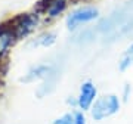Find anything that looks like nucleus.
I'll list each match as a JSON object with an SVG mask.
<instances>
[{
  "instance_id": "1",
  "label": "nucleus",
  "mask_w": 133,
  "mask_h": 124,
  "mask_svg": "<svg viewBox=\"0 0 133 124\" xmlns=\"http://www.w3.org/2000/svg\"><path fill=\"white\" fill-rule=\"evenodd\" d=\"M8 19H9V24L14 30L16 40L22 42V40H30V37L37 31V28L43 22V15L33 9L28 12L16 13L15 16H10Z\"/></svg>"
},
{
  "instance_id": "2",
  "label": "nucleus",
  "mask_w": 133,
  "mask_h": 124,
  "mask_svg": "<svg viewBox=\"0 0 133 124\" xmlns=\"http://www.w3.org/2000/svg\"><path fill=\"white\" fill-rule=\"evenodd\" d=\"M123 105V100L118 95L115 93H104L96 98L93 102L92 108L89 109L90 118L96 123H101L107 118L114 117L115 114H118Z\"/></svg>"
},
{
  "instance_id": "3",
  "label": "nucleus",
  "mask_w": 133,
  "mask_h": 124,
  "mask_svg": "<svg viewBox=\"0 0 133 124\" xmlns=\"http://www.w3.org/2000/svg\"><path fill=\"white\" fill-rule=\"evenodd\" d=\"M101 16L99 9L93 5H81L71 9L65 16V27L68 31H77L81 27L98 21Z\"/></svg>"
},
{
  "instance_id": "4",
  "label": "nucleus",
  "mask_w": 133,
  "mask_h": 124,
  "mask_svg": "<svg viewBox=\"0 0 133 124\" xmlns=\"http://www.w3.org/2000/svg\"><path fill=\"white\" fill-rule=\"evenodd\" d=\"M70 0H38L34 9L43 15V19L53 21L61 18L68 10Z\"/></svg>"
},
{
  "instance_id": "5",
  "label": "nucleus",
  "mask_w": 133,
  "mask_h": 124,
  "mask_svg": "<svg viewBox=\"0 0 133 124\" xmlns=\"http://www.w3.org/2000/svg\"><path fill=\"white\" fill-rule=\"evenodd\" d=\"M99 96L98 93V87L92 80H86L83 81L78 87V93L76 96V104H77V109L87 112L92 108L93 102L96 100V98Z\"/></svg>"
},
{
  "instance_id": "6",
  "label": "nucleus",
  "mask_w": 133,
  "mask_h": 124,
  "mask_svg": "<svg viewBox=\"0 0 133 124\" xmlns=\"http://www.w3.org/2000/svg\"><path fill=\"white\" fill-rule=\"evenodd\" d=\"M18 40L15 37L14 30L9 24V19L0 22V61H6L12 47Z\"/></svg>"
},
{
  "instance_id": "7",
  "label": "nucleus",
  "mask_w": 133,
  "mask_h": 124,
  "mask_svg": "<svg viewBox=\"0 0 133 124\" xmlns=\"http://www.w3.org/2000/svg\"><path fill=\"white\" fill-rule=\"evenodd\" d=\"M56 40H58L56 33L53 30H46V31H42L37 36L30 38L28 47L30 49H37V47L48 49V47H52L53 44L56 43Z\"/></svg>"
},
{
  "instance_id": "8",
  "label": "nucleus",
  "mask_w": 133,
  "mask_h": 124,
  "mask_svg": "<svg viewBox=\"0 0 133 124\" xmlns=\"http://www.w3.org/2000/svg\"><path fill=\"white\" fill-rule=\"evenodd\" d=\"M53 72L52 65H48V64H38L36 67L30 68L27 74H25L21 81L24 83H36V81H43L44 78H48L50 74Z\"/></svg>"
},
{
  "instance_id": "9",
  "label": "nucleus",
  "mask_w": 133,
  "mask_h": 124,
  "mask_svg": "<svg viewBox=\"0 0 133 124\" xmlns=\"http://www.w3.org/2000/svg\"><path fill=\"white\" fill-rule=\"evenodd\" d=\"M130 67H133V43L124 50V53L121 55L118 61V70L121 72L127 71Z\"/></svg>"
},
{
  "instance_id": "10",
  "label": "nucleus",
  "mask_w": 133,
  "mask_h": 124,
  "mask_svg": "<svg viewBox=\"0 0 133 124\" xmlns=\"http://www.w3.org/2000/svg\"><path fill=\"white\" fill-rule=\"evenodd\" d=\"M52 124H76V118H74L72 109L65 112V114L59 115V117H56V118L52 121Z\"/></svg>"
},
{
  "instance_id": "11",
  "label": "nucleus",
  "mask_w": 133,
  "mask_h": 124,
  "mask_svg": "<svg viewBox=\"0 0 133 124\" xmlns=\"http://www.w3.org/2000/svg\"><path fill=\"white\" fill-rule=\"evenodd\" d=\"M74 112V118H76V124H89L87 123V118H86V112L80 109H72Z\"/></svg>"
},
{
  "instance_id": "12",
  "label": "nucleus",
  "mask_w": 133,
  "mask_h": 124,
  "mask_svg": "<svg viewBox=\"0 0 133 124\" xmlns=\"http://www.w3.org/2000/svg\"><path fill=\"white\" fill-rule=\"evenodd\" d=\"M130 92H132L130 86H129V84H126V87H124V93H123V96H120V98H121V100H124V102H126V100H127L129 98H130Z\"/></svg>"
}]
</instances>
